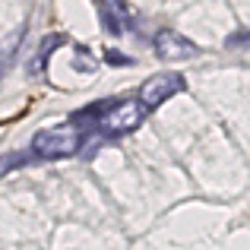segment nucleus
Listing matches in <instances>:
<instances>
[{
	"instance_id": "obj_1",
	"label": "nucleus",
	"mask_w": 250,
	"mask_h": 250,
	"mask_svg": "<svg viewBox=\"0 0 250 250\" xmlns=\"http://www.w3.org/2000/svg\"><path fill=\"white\" fill-rule=\"evenodd\" d=\"M149 117V108L140 98H104L95 108H85L73 117L80 127H95L108 140H121L130 136L133 130H140Z\"/></svg>"
},
{
	"instance_id": "obj_6",
	"label": "nucleus",
	"mask_w": 250,
	"mask_h": 250,
	"mask_svg": "<svg viewBox=\"0 0 250 250\" xmlns=\"http://www.w3.org/2000/svg\"><path fill=\"white\" fill-rule=\"evenodd\" d=\"M57 44H63V35H51V38H44V42L38 44V57H35V63H32V70H35V73L44 67V61L51 57V51H54Z\"/></svg>"
},
{
	"instance_id": "obj_7",
	"label": "nucleus",
	"mask_w": 250,
	"mask_h": 250,
	"mask_svg": "<svg viewBox=\"0 0 250 250\" xmlns=\"http://www.w3.org/2000/svg\"><path fill=\"white\" fill-rule=\"evenodd\" d=\"M225 48H234V51H250V29H241V32H234L231 38L225 42Z\"/></svg>"
},
{
	"instance_id": "obj_2",
	"label": "nucleus",
	"mask_w": 250,
	"mask_h": 250,
	"mask_svg": "<svg viewBox=\"0 0 250 250\" xmlns=\"http://www.w3.org/2000/svg\"><path fill=\"white\" fill-rule=\"evenodd\" d=\"M83 143H85L83 127L76 121H67V124H54V127L38 130L32 136V152H35V159H48V162L73 159L83 149Z\"/></svg>"
},
{
	"instance_id": "obj_3",
	"label": "nucleus",
	"mask_w": 250,
	"mask_h": 250,
	"mask_svg": "<svg viewBox=\"0 0 250 250\" xmlns=\"http://www.w3.org/2000/svg\"><path fill=\"white\" fill-rule=\"evenodd\" d=\"M184 89H187V80H184L181 73H155L136 89V98H140L149 111H155L165 102H171L174 95H181Z\"/></svg>"
},
{
	"instance_id": "obj_5",
	"label": "nucleus",
	"mask_w": 250,
	"mask_h": 250,
	"mask_svg": "<svg viewBox=\"0 0 250 250\" xmlns=\"http://www.w3.org/2000/svg\"><path fill=\"white\" fill-rule=\"evenodd\" d=\"M98 6V19L104 22V29L111 35H124V32L133 29V16H130V6L124 0H95Z\"/></svg>"
},
{
	"instance_id": "obj_8",
	"label": "nucleus",
	"mask_w": 250,
	"mask_h": 250,
	"mask_svg": "<svg viewBox=\"0 0 250 250\" xmlns=\"http://www.w3.org/2000/svg\"><path fill=\"white\" fill-rule=\"evenodd\" d=\"M19 165H22V152H13V155H3V159H0V177H3L6 171L19 168Z\"/></svg>"
},
{
	"instance_id": "obj_9",
	"label": "nucleus",
	"mask_w": 250,
	"mask_h": 250,
	"mask_svg": "<svg viewBox=\"0 0 250 250\" xmlns=\"http://www.w3.org/2000/svg\"><path fill=\"white\" fill-rule=\"evenodd\" d=\"M104 57H108L111 63H124V67H130V63H133V61H130V57H121V54H114V51H108V54H104Z\"/></svg>"
},
{
	"instance_id": "obj_4",
	"label": "nucleus",
	"mask_w": 250,
	"mask_h": 250,
	"mask_svg": "<svg viewBox=\"0 0 250 250\" xmlns=\"http://www.w3.org/2000/svg\"><path fill=\"white\" fill-rule=\"evenodd\" d=\"M152 48H155V54H159V61H165V63L193 61V57L200 54V44L190 42L187 35H181V32H174V29H162V32H155Z\"/></svg>"
}]
</instances>
